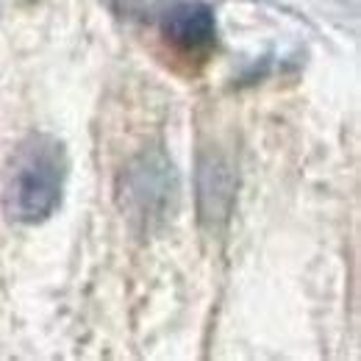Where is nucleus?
<instances>
[{"mask_svg": "<svg viewBox=\"0 0 361 361\" xmlns=\"http://www.w3.org/2000/svg\"><path fill=\"white\" fill-rule=\"evenodd\" d=\"M236 200V170L226 153L203 147L197 156V214L200 223L217 228L231 217Z\"/></svg>", "mask_w": 361, "mask_h": 361, "instance_id": "4", "label": "nucleus"}, {"mask_svg": "<svg viewBox=\"0 0 361 361\" xmlns=\"http://www.w3.org/2000/svg\"><path fill=\"white\" fill-rule=\"evenodd\" d=\"M70 176V159L61 139L53 134L23 136L0 176V209L14 226H42L64 200Z\"/></svg>", "mask_w": 361, "mask_h": 361, "instance_id": "1", "label": "nucleus"}, {"mask_svg": "<svg viewBox=\"0 0 361 361\" xmlns=\"http://www.w3.org/2000/svg\"><path fill=\"white\" fill-rule=\"evenodd\" d=\"M176 173L167 159H150L145 156L134 170H128L126 180V200L131 209V217H139L150 228L156 220H164L170 209V200H176Z\"/></svg>", "mask_w": 361, "mask_h": 361, "instance_id": "3", "label": "nucleus"}, {"mask_svg": "<svg viewBox=\"0 0 361 361\" xmlns=\"http://www.w3.org/2000/svg\"><path fill=\"white\" fill-rule=\"evenodd\" d=\"M159 37L183 59L206 61L217 47V17L203 0H173L156 14Z\"/></svg>", "mask_w": 361, "mask_h": 361, "instance_id": "2", "label": "nucleus"}]
</instances>
